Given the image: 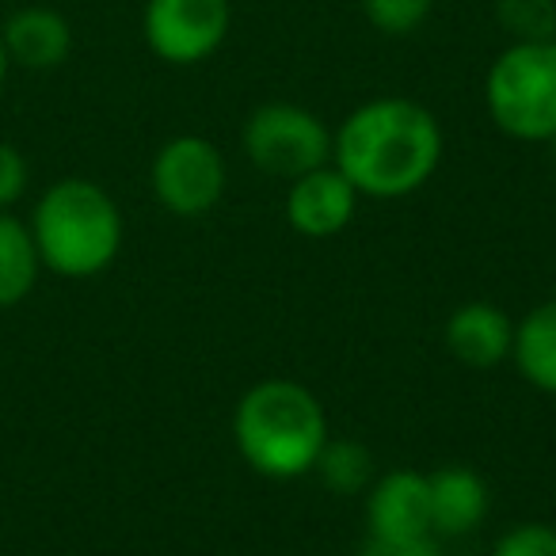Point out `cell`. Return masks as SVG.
<instances>
[{
	"label": "cell",
	"instance_id": "obj_1",
	"mask_svg": "<svg viewBox=\"0 0 556 556\" xmlns=\"http://www.w3.org/2000/svg\"><path fill=\"white\" fill-rule=\"evenodd\" d=\"M442 149L439 118L404 96L363 103L332 130V164L358 194L386 202L419 191L439 172Z\"/></svg>",
	"mask_w": 556,
	"mask_h": 556
},
{
	"label": "cell",
	"instance_id": "obj_2",
	"mask_svg": "<svg viewBox=\"0 0 556 556\" xmlns=\"http://www.w3.org/2000/svg\"><path fill=\"white\" fill-rule=\"evenodd\" d=\"M232 439L260 477L298 480L313 472L328 442L325 404L298 381L267 378L240 396L232 412Z\"/></svg>",
	"mask_w": 556,
	"mask_h": 556
},
{
	"label": "cell",
	"instance_id": "obj_3",
	"mask_svg": "<svg viewBox=\"0 0 556 556\" xmlns=\"http://www.w3.org/2000/svg\"><path fill=\"white\" fill-rule=\"evenodd\" d=\"M31 237L47 270L62 278H92L108 270L123 248V214L92 179H58L35 202Z\"/></svg>",
	"mask_w": 556,
	"mask_h": 556
},
{
	"label": "cell",
	"instance_id": "obj_4",
	"mask_svg": "<svg viewBox=\"0 0 556 556\" xmlns=\"http://www.w3.org/2000/svg\"><path fill=\"white\" fill-rule=\"evenodd\" d=\"M484 108L515 141L556 138V39L510 42L484 77Z\"/></svg>",
	"mask_w": 556,
	"mask_h": 556
},
{
	"label": "cell",
	"instance_id": "obj_5",
	"mask_svg": "<svg viewBox=\"0 0 556 556\" xmlns=\"http://www.w3.org/2000/svg\"><path fill=\"white\" fill-rule=\"evenodd\" d=\"M240 146L255 168L278 179H298L332 164V130L302 103H260L244 118Z\"/></svg>",
	"mask_w": 556,
	"mask_h": 556
},
{
	"label": "cell",
	"instance_id": "obj_6",
	"mask_svg": "<svg viewBox=\"0 0 556 556\" xmlns=\"http://www.w3.org/2000/svg\"><path fill=\"white\" fill-rule=\"evenodd\" d=\"M149 184L164 210L179 217H199L222 202L229 172H225L214 141L199 138V134H179V138L164 141L161 153L153 156Z\"/></svg>",
	"mask_w": 556,
	"mask_h": 556
},
{
	"label": "cell",
	"instance_id": "obj_7",
	"mask_svg": "<svg viewBox=\"0 0 556 556\" xmlns=\"http://www.w3.org/2000/svg\"><path fill=\"white\" fill-rule=\"evenodd\" d=\"M232 27L229 0H146L141 31L161 62L199 65L222 50Z\"/></svg>",
	"mask_w": 556,
	"mask_h": 556
},
{
	"label": "cell",
	"instance_id": "obj_8",
	"mask_svg": "<svg viewBox=\"0 0 556 556\" xmlns=\"http://www.w3.org/2000/svg\"><path fill=\"white\" fill-rule=\"evenodd\" d=\"M366 530L370 538L389 541H424L434 538L431 530V492L427 477L416 469H393L386 477H374L366 488Z\"/></svg>",
	"mask_w": 556,
	"mask_h": 556
},
{
	"label": "cell",
	"instance_id": "obj_9",
	"mask_svg": "<svg viewBox=\"0 0 556 556\" xmlns=\"http://www.w3.org/2000/svg\"><path fill=\"white\" fill-rule=\"evenodd\" d=\"M355 210H358V191L336 164H325V168H313L305 176L290 179L287 222L302 237L313 240L336 237V232H343L351 225Z\"/></svg>",
	"mask_w": 556,
	"mask_h": 556
},
{
	"label": "cell",
	"instance_id": "obj_10",
	"mask_svg": "<svg viewBox=\"0 0 556 556\" xmlns=\"http://www.w3.org/2000/svg\"><path fill=\"white\" fill-rule=\"evenodd\" d=\"M0 42H4V54H9L12 65L31 73H47L58 70L73 54V27L58 9L27 4V9H16L4 20Z\"/></svg>",
	"mask_w": 556,
	"mask_h": 556
},
{
	"label": "cell",
	"instance_id": "obj_11",
	"mask_svg": "<svg viewBox=\"0 0 556 556\" xmlns=\"http://www.w3.org/2000/svg\"><path fill=\"white\" fill-rule=\"evenodd\" d=\"M446 348L457 363L472 366V370H488V366H500L503 358H510L515 325L492 302L457 305L446 320Z\"/></svg>",
	"mask_w": 556,
	"mask_h": 556
},
{
	"label": "cell",
	"instance_id": "obj_12",
	"mask_svg": "<svg viewBox=\"0 0 556 556\" xmlns=\"http://www.w3.org/2000/svg\"><path fill=\"white\" fill-rule=\"evenodd\" d=\"M434 538H465L488 518V484L469 465H442L427 477Z\"/></svg>",
	"mask_w": 556,
	"mask_h": 556
},
{
	"label": "cell",
	"instance_id": "obj_13",
	"mask_svg": "<svg viewBox=\"0 0 556 556\" xmlns=\"http://www.w3.org/2000/svg\"><path fill=\"white\" fill-rule=\"evenodd\" d=\"M510 358L533 389L556 396V302L538 305L518 320Z\"/></svg>",
	"mask_w": 556,
	"mask_h": 556
},
{
	"label": "cell",
	"instance_id": "obj_14",
	"mask_svg": "<svg viewBox=\"0 0 556 556\" xmlns=\"http://www.w3.org/2000/svg\"><path fill=\"white\" fill-rule=\"evenodd\" d=\"M39 248L31 225L20 222L12 210H0V309L20 305L39 282Z\"/></svg>",
	"mask_w": 556,
	"mask_h": 556
},
{
	"label": "cell",
	"instance_id": "obj_15",
	"mask_svg": "<svg viewBox=\"0 0 556 556\" xmlns=\"http://www.w3.org/2000/svg\"><path fill=\"white\" fill-rule=\"evenodd\" d=\"M313 469L320 472L325 488L336 495H358L374 484V454L358 439H332L328 434Z\"/></svg>",
	"mask_w": 556,
	"mask_h": 556
},
{
	"label": "cell",
	"instance_id": "obj_16",
	"mask_svg": "<svg viewBox=\"0 0 556 556\" xmlns=\"http://www.w3.org/2000/svg\"><path fill=\"white\" fill-rule=\"evenodd\" d=\"M495 20L515 42L556 39V0H495Z\"/></svg>",
	"mask_w": 556,
	"mask_h": 556
},
{
	"label": "cell",
	"instance_id": "obj_17",
	"mask_svg": "<svg viewBox=\"0 0 556 556\" xmlns=\"http://www.w3.org/2000/svg\"><path fill=\"white\" fill-rule=\"evenodd\" d=\"M434 0H363V16L374 31L393 35V39H404V35H416L419 27L431 16Z\"/></svg>",
	"mask_w": 556,
	"mask_h": 556
},
{
	"label": "cell",
	"instance_id": "obj_18",
	"mask_svg": "<svg viewBox=\"0 0 556 556\" xmlns=\"http://www.w3.org/2000/svg\"><path fill=\"white\" fill-rule=\"evenodd\" d=\"M492 556H556V526L518 522L495 541Z\"/></svg>",
	"mask_w": 556,
	"mask_h": 556
},
{
	"label": "cell",
	"instance_id": "obj_19",
	"mask_svg": "<svg viewBox=\"0 0 556 556\" xmlns=\"http://www.w3.org/2000/svg\"><path fill=\"white\" fill-rule=\"evenodd\" d=\"M27 179H31L27 156L16 146H9V141H0V210H12L24 199Z\"/></svg>",
	"mask_w": 556,
	"mask_h": 556
},
{
	"label": "cell",
	"instance_id": "obj_20",
	"mask_svg": "<svg viewBox=\"0 0 556 556\" xmlns=\"http://www.w3.org/2000/svg\"><path fill=\"white\" fill-rule=\"evenodd\" d=\"M358 556H439V538L424 541H389V538H366Z\"/></svg>",
	"mask_w": 556,
	"mask_h": 556
},
{
	"label": "cell",
	"instance_id": "obj_21",
	"mask_svg": "<svg viewBox=\"0 0 556 556\" xmlns=\"http://www.w3.org/2000/svg\"><path fill=\"white\" fill-rule=\"evenodd\" d=\"M9 70H12V62H9V54H4V42H0V88L9 80Z\"/></svg>",
	"mask_w": 556,
	"mask_h": 556
},
{
	"label": "cell",
	"instance_id": "obj_22",
	"mask_svg": "<svg viewBox=\"0 0 556 556\" xmlns=\"http://www.w3.org/2000/svg\"><path fill=\"white\" fill-rule=\"evenodd\" d=\"M545 146H548V149H553V161H556V138H548V141H545Z\"/></svg>",
	"mask_w": 556,
	"mask_h": 556
}]
</instances>
